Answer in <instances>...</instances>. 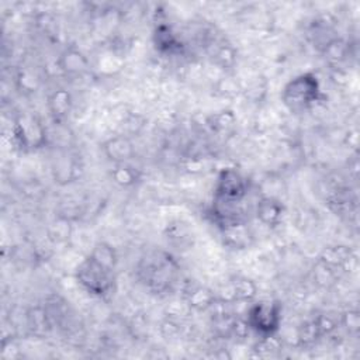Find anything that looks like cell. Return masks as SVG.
I'll return each instance as SVG.
<instances>
[{"instance_id": "3957f363", "label": "cell", "mask_w": 360, "mask_h": 360, "mask_svg": "<svg viewBox=\"0 0 360 360\" xmlns=\"http://www.w3.org/2000/svg\"><path fill=\"white\" fill-rule=\"evenodd\" d=\"M75 278L86 292L98 298H105L115 288V270L98 263L90 255L77 264Z\"/></svg>"}, {"instance_id": "9c48e42d", "label": "cell", "mask_w": 360, "mask_h": 360, "mask_svg": "<svg viewBox=\"0 0 360 360\" xmlns=\"http://www.w3.org/2000/svg\"><path fill=\"white\" fill-rule=\"evenodd\" d=\"M101 150L107 160L117 163H127L135 156V146L131 138L125 134L114 135L105 139L101 145Z\"/></svg>"}, {"instance_id": "e0dca14e", "label": "cell", "mask_w": 360, "mask_h": 360, "mask_svg": "<svg viewBox=\"0 0 360 360\" xmlns=\"http://www.w3.org/2000/svg\"><path fill=\"white\" fill-rule=\"evenodd\" d=\"M184 301L193 311H208L217 301V292L201 284L187 285L184 287Z\"/></svg>"}, {"instance_id": "44dd1931", "label": "cell", "mask_w": 360, "mask_h": 360, "mask_svg": "<svg viewBox=\"0 0 360 360\" xmlns=\"http://www.w3.org/2000/svg\"><path fill=\"white\" fill-rule=\"evenodd\" d=\"M321 51H322L325 59L328 60V63L332 66H338L339 63L346 60V58L349 56V52H350L349 44L338 37L330 39Z\"/></svg>"}, {"instance_id": "52a82bcc", "label": "cell", "mask_w": 360, "mask_h": 360, "mask_svg": "<svg viewBox=\"0 0 360 360\" xmlns=\"http://www.w3.org/2000/svg\"><path fill=\"white\" fill-rule=\"evenodd\" d=\"M316 262L326 266L339 278L343 274L352 271L357 264L356 253L353 252V249L350 246H346V245H328V246H325L321 250Z\"/></svg>"}, {"instance_id": "83f0119b", "label": "cell", "mask_w": 360, "mask_h": 360, "mask_svg": "<svg viewBox=\"0 0 360 360\" xmlns=\"http://www.w3.org/2000/svg\"><path fill=\"white\" fill-rule=\"evenodd\" d=\"M340 326L350 335H357L360 330V314L357 309H346L339 315Z\"/></svg>"}, {"instance_id": "6da1fadb", "label": "cell", "mask_w": 360, "mask_h": 360, "mask_svg": "<svg viewBox=\"0 0 360 360\" xmlns=\"http://www.w3.org/2000/svg\"><path fill=\"white\" fill-rule=\"evenodd\" d=\"M179 264L176 259L165 250H150L143 255L136 266L139 281L153 294L169 292L176 283Z\"/></svg>"}, {"instance_id": "9a60e30c", "label": "cell", "mask_w": 360, "mask_h": 360, "mask_svg": "<svg viewBox=\"0 0 360 360\" xmlns=\"http://www.w3.org/2000/svg\"><path fill=\"white\" fill-rule=\"evenodd\" d=\"M82 172L80 162L69 155L68 152H63L58 159L52 163V174L56 183L59 184H69L75 181Z\"/></svg>"}, {"instance_id": "f1b7e54d", "label": "cell", "mask_w": 360, "mask_h": 360, "mask_svg": "<svg viewBox=\"0 0 360 360\" xmlns=\"http://www.w3.org/2000/svg\"><path fill=\"white\" fill-rule=\"evenodd\" d=\"M160 335L165 339H169V340H174V339L180 338V335H181V322H179L174 318L167 316L160 323Z\"/></svg>"}, {"instance_id": "603a6c76", "label": "cell", "mask_w": 360, "mask_h": 360, "mask_svg": "<svg viewBox=\"0 0 360 360\" xmlns=\"http://www.w3.org/2000/svg\"><path fill=\"white\" fill-rule=\"evenodd\" d=\"M256 357L267 359L274 357L281 350V342L276 335L270 336H259V340L252 347Z\"/></svg>"}, {"instance_id": "7a4b0ae2", "label": "cell", "mask_w": 360, "mask_h": 360, "mask_svg": "<svg viewBox=\"0 0 360 360\" xmlns=\"http://www.w3.org/2000/svg\"><path fill=\"white\" fill-rule=\"evenodd\" d=\"M281 101L294 114L309 110L321 97V83L315 73H300L288 80L281 89Z\"/></svg>"}, {"instance_id": "8fae6325", "label": "cell", "mask_w": 360, "mask_h": 360, "mask_svg": "<svg viewBox=\"0 0 360 360\" xmlns=\"http://www.w3.org/2000/svg\"><path fill=\"white\" fill-rule=\"evenodd\" d=\"M46 108L52 122L65 124L73 108V97L66 89H56L48 94Z\"/></svg>"}, {"instance_id": "4316f807", "label": "cell", "mask_w": 360, "mask_h": 360, "mask_svg": "<svg viewBox=\"0 0 360 360\" xmlns=\"http://www.w3.org/2000/svg\"><path fill=\"white\" fill-rule=\"evenodd\" d=\"M319 333H318V329L315 326V322L314 319L311 321H307L304 323H301L298 326V330H297V339H298V343L304 347H308V346H312L318 339H319Z\"/></svg>"}, {"instance_id": "7c38bea8", "label": "cell", "mask_w": 360, "mask_h": 360, "mask_svg": "<svg viewBox=\"0 0 360 360\" xmlns=\"http://www.w3.org/2000/svg\"><path fill=\"white\" fill-rule=\"evenodd\" d=\"M58 66L65 76L79 77L89 72L90 62L82 51H79L77 48L69 46L60 53L58 59Z\"/></svg>"}, {"instance_id": "d4e9b609", "label": "cell", "mask_w": 360, "mask_h": 360, "mask_svg": "<svg viewBox=\"0 0 360 360\" xmlns=\"http://www.w3.org/2000/svg\"><path fill=\"white\" fill-rule=\"evenodd\" d=\"M314 322H315V326H316L318 333H319L321 338L332 335L340 326L339 315H335L332 312L319 314L318 316L314 318Z\"/></svg>"}, {"instance_id": "ac0fdd59", "label": "cell", "mask_w": 360, "mask_h": 360, "mask_svg": "<svg viewBox=\"0 0 360 360\" xmlns=\"http://www.w3.org/2000/svg\"><path fill=\"white\" fill-rule=\"evenodd\" d=\"M207 127L217 135H231L236 128V115L232 110L217 111L207 118Z\"/></svg>"}, {"instance_id": "277c9868", "label": "cell", "mask_w": 360, "mask_h": 360, "mask_svg": "<svg viewBox=\"0 0 360 360\" xmlns=\"http://www.w3.org/2000/svg\"><path fill=\"white\" fill-rule=\"evenodd\" d=\"M13 135L24 150H37L48 145V128L31 111L20 112L13 122Z\"/></svg>"}, {"instance_id": "d6986e66", "label": "cell", "mask_w": 360, "mask_h": 360, "mask_svg": "<svg viewBox=\"0 0 360 360\" xmlns=\"http://www.w3.org/2000/svg\"><path fill=\"white\" fill-rule=\"evenodd\" d=\"M110 177L117 186H120L122 188H128V187L135 186L139 181L141 172L136 167L131 166L128 162L127 163H117L111 169Z\"/></svg>"}, {"instance_id": "ffe728a7", "label": "cell", "mask_w": 360, "mask_h": 360, "mask_svg": "<svg viewBox=\"0 0 360 360\" xmlns=\"http://www.w3.org/2000/svg\"><path fill=\"white\" fill-rule=\"evenodd\" d=\"M72 231H73L72 219L65 218L62 215H56V218L49 224L46 229V235L52 243L60 245L70 239Z\"/></svg>"}, {"instance_id": "ba28073f", "label": "cell", "mask_w": 360, "mask_h": 360, "mask_svg": "<svg viewBox=\"0 0 360 360\" xmlns=\"http://www.w3.org/2000/svg\"><path fill=\"white\" fill-rule=\"evenodd\" d=\"M257 294V285L253 280L248 277H235L228 281L226 285L221 287L217 292V300L233 304V302H246L252 301Z\"/></svg>"}, {"instance_id": "484cf974", "label": "cell", "mask_w": 360, "mask_h": 360, "mask_svg": "<svg viewBox=\"0 0 360 360\" xmlns=\"http://www.w3.org/2000/svg\"><path fill=\"white\" fill-rule=\"evenodd\" d=\"M39 77L30 69H20L17 76H15V84L17 87L25 93V94H31L35 93L39 87Z\"/></svg>"}, {"instance_id": "cb8c5ba5", "label": "cell", "mask_w": 360, "mask_h": 360, "mask_svg": "<svg viewBox=\"0 0 360 360\" xmlns=\"http://www.w3.org/2000/svg\"><path fill=\"white\" fill-rule=\"evenodd\" d=\"M217 45L212 53V62L222 69H231L236 60L235 49L228 42H219Z\"/></svg>"}, {"instance_id": "30bf717a", "label": "cell", "mask_w": 360, "mask_h": 360, "mask_svg": "<svg viewBox=\"0 0 360 360\" xmlns=\"http://www.w3.org/2000/svg\"><path fill=\"white\" fill-rule=\"evenodd\" d=\"M255 214L262 225L267 228H276L284 218L285 207L280 198L274 195H263L256 202Z\"/></svg>"}, {"instance_id": "4fadbf2b", "label": "cell", "mask_w": 360, "mask_h": 360, "mask_svg": "<svg viewBox=\"0 0 360 360\" xmlns=\"http://www.w3.org/2000/svg\"><path fill=\"white\" fill-rule=\"evenodd\" d=\"M153 45L163 55H180L184 51V44L176 35L170 25L159 22L153 30Z\"/></svg>"}, {"instance_id": "8992f818", "label": "cell", "mask_w": 360, "mask_h": 360, "mask_svg": "<svg viewBox=\"0 0 360 360\" xmlns=\"http://www.w3.org/2000/svg\"><path fill=\"white\" fill-rule=\"evenodd\" d=\"M249 181L235 167H224L217 174L214 198L225 202H242L248 195Z\"/></svg>"}, {"instance_id": "5bb4252c", "label": "cell", "mask_w": 360, "mask_h": 360, "mask_svg": "<svg viewBox=\"0 0 360 360\" xmlns=\"http://www.w3.org/2000/svg\"><path fill=\"white\" fill-rule=\"evenodd\" d=\"M53 322L44 305H35L25 311V329L35 338H45L51 333Z\"/></svg>"}, {"instance_id": "2e32d148", "label": "cell", "mask_w": 360, "mask_h": 360, "mask_svg": "<svg viewBox=\"0 0 360 360\" xmlns=\"http://www.w3.org/2000/svg\"><path fill=\"white\" fill-rule=\"evenodd\" d=\"M219 232L224 245L232 249H245L253 240V235L248 226V221L229 224L226 226L219 228Z\"/></svg>"}, {"instance_id": "7402d4cb", "label": "cell", "mask_w": 360, "mask_h": 360, "mask_svg": "<svg viewBox=\"0 0 360 360\" xmlns=\"http://www.w3.org/2000/svg\"><path fill=\"white\" fill-rule=\"evenodd\" d=\"M93 259H96L98 263L104 264L105 267H110L112 270L117 269L118 264V255L114 246H111L107 242H97L93 249L89 253Z\"/></svg>"}, {"instance_id": "5b68a950", "label": "cell", "mask_w": 360, "mask_h": 360, "mask_svg": "<svg viewBox=\"0 0 360 360\" xmlns=\"http://www.w3.org/2000/svg\"><path fill=\"white\" fill-rule=\"evenodd\" d=\"M281 304L277 301H262L249 307L246 322L259 336L277 335L281 326Z\"/></svg>"}]
</instances>
